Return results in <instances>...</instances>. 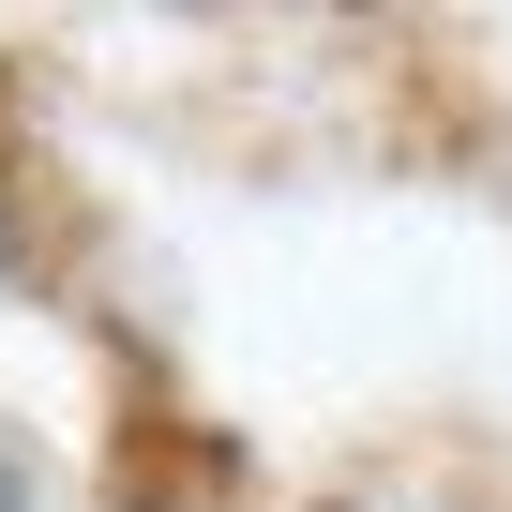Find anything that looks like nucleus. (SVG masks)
Here are the masks:
<instances>
[{
    "mask_svg": "<svg viewBox=\"0 0 512 512\" xmlns=\"http://www.w3.org/2000/svg\"><path fill=\"white\" fill-rule=\"evenodd\" d=\"M0 512H46V467H31L16 437H0Z\"/></svg>",
    "mask_w": 512,
    "mask_h": 512,
    "instance_id": "f257e3e1",
    "label": "nucleus"
},
{
    "mask_svg": "<svg viewBox=\"0 0 512 512\" xmlns=\"http://www.w3.org/2000/svg\"><path fill=\"white\" fill-rule=\"evenodd\" d=\"M0 272H16V196H0Z\"/></svg>",
    "mask_w": 512,
    "mask_h": 512,
    "instance_id": "f03ea898",
    "label": "nucleus"
}]
</instances>
